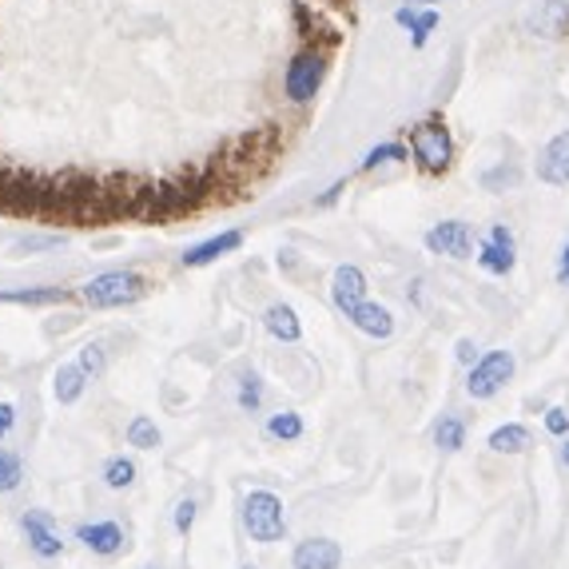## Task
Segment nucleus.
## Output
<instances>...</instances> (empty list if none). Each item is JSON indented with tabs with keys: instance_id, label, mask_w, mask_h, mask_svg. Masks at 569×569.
I'll return each mask as SVG.
<instances>
[{
	"instance_id": "obj_17",
	"label": "nucleus",
	"mask_w": 569,
	"mask_h": 569,
	"mask_svg": "<svg viewBox=\"0 0 569 569\" xmlns=\"http://www.w3.org/2000/svg\"><path fill=\"white\" fill-rule=\"evenodd\" d=\"M263 327H267V335H271V339H279V342H299V339H303V323H299L295 307H287V303L267 307Z\"/></svg>"
},
{
	"instance_id": "obj_9",
	"label": "nucleus",
	"mask_w": 569,
	"mask_h": 569,
	"mask_svg": "<svg viewBox=\"0 0 569 569\" xmlns=\"http://www.w3.org/2000/svg\"><path fill=\"white\" fill-rule=\"evenodd\" d=\"M331 303L339 307L347 319H351V315L359 311L362 303H367V276H362L355 263L335 267V276H331Z\"/></svg>"
},
{
	"instance_id": "obj_6",
	"label": "nucleus",
	"mask_w": 569,
	"mask_h": 569,
	"mask_svg": "<svg viewBox=\"0 0 569 569\" xmlns=\"http://www.w3.org/2000/svg\"><path fill=\"white\" fill-rule=\"evenodd\" d=\"M478 267H482L486 276H498L506 279L518 267V243H513V231L506 228V223H493L490 231L482 236V243H478Z\"/></svg>"
},
{
	"instance_id": "obj_25",
	"label": "nucleus",
	"mask_w": 569,
	"mask_h": 569,
	"mask_svg": "<svg viewBox=\"0 0 569 569\" xmlns=\"http://www.w3.org/2000/svg\"><path fill=\"white\" fill-rule=\"evenodd\" d=\"M20 482H24V466H20V458L12 450L0 447V493L20 490Z\"/></svg>"
},
{
	"instance_id": "obj_36",
	"label": "nucleus",
	"mask_w": 569,
	"mask_h": 569,
	"mask_svg": "<svg viewBox=\"0 0 569 569\" xmlns=\"http://www.w3.org/2000/svg\"><path fill=\"white\" fill-rule=\"evenodd\" d=\"M558 283L569 287V243L561 247V256H558Z\"/></svg>"
},
{
	"instance_id": "obj_39",
	"label": "nucleus",
	"mask_w": 569,
	"mask_h": 569,
	"mask_svg": "<svg viewBox=\"0 0 569 569\" xmlns=\"http://www.w3.org/2000/svg\"><path fill=\"white\" fill-rule=\"evenodd\" d=\"M243 569H256V566H243Z\"/></svg>"
},
{
	"instance_id": "obj_19",
	"label": "nucleus",
	"mask_w": 569,
	"mask_h": 569,
	"mask_svg": "<svg viewBox=\"0 0 569 569\" xmlns=\"http://www.w3.org/2000/svg\"><path fill=\"white\" fill-rule=\"evenodd\" d=\"M88 387V375L80 362H64V367L52 375V390H57V402H64V407H72V402H80V395H84Z\"/></svg>"
},
{
	"instance_id": "obj_2",
	"label": "nucleus",
	"mask_w": 569,
	"mask_h": 569,
	"mask_svg": "<svg viewBox=\"0 0 569 569\" xmlns=\"http://www.w3.org/2000/svg\"><path fill=\"white\" fill-rule=\"evenodd\" d=\"M327 72H331V48L327 44H303L291 57L283 72V96L295 108H307L323 88Z\"/></svg>"
},
{
	"instance_id": "obj_22",
	"label": "nucleus",
	"mask_w": 569,
	"mask_h": 569,
	"mask_svg": "<svg viewBox=\"0 0 569 569\" xmlns=\"http://www.w3.org/2000/svg\"><path fill=\"white\" fill-rule=\"evenodd\" d=\"M402 160H410V148L399 140H390V143H379V148H370V152L362 156L359 171H375V168H382V163H402Z\"/></svg>"
},
{
	"instance_id": "obj_4",
	"label": "nucleus",
	"mask_w": 569,
	"mask_h": 569,
	"mask_svg": "<svg viewBox=\"0 0 569 569\" xmlns=\"http://www.w3.org/2000/svg\"><path fill=\"white\" fill-rule=\"evenodd\" d=\"M243 530L251 533V541L259 546H271V541H283L287 533V513L279 493L271 490H251L243 498Z\"/></svg>"
},
{
	"instance_id": "obj_16",
	"label": "nucleus",
	"mask_w": 569,
	"mask_h": 569,
	"mask_svg": "<svg viewBox=\"0 0 569 569\" xmlns=\"http://www.w3.org/2000/svg\"><path fill=\"white\" fill-rule=\"evenodd\" d=\"M0 303L60 307V303H72V291H64V287H20V291H0Z\"/></svg>"
},
{
	"instance_id": "obj_21",
	"label": "nucleus",
	"mask_w": 569,
	"mask_h": 569,
	"mask_svg": "<svg viewBox=\"0 0 569 569\" xmlns=\"http://www.w3.org/2000/svg\"><path fill=\"white\" fill-rule=\"evenodd\" d=\"M435 447L447 450V455H458L466 447V422L458 415H442V422L435 427Z\"/></svg>"
},
{
	"instance_id": "obj_13",
	"label": "nucleus",
	"mask_w": 569,
	"mask_h": 569,
	"mask_svg": "<svg viewBox=\"0 0 569 569\" xmlns=\"http://www.w3.org/2000/svg\"><path fill=\"white\" fill-rule=\"evenodd\" d=\"M239 247H243V231H239V228L219 231V236H211V239H203V243L188 247V251H183V267H208V263H216V259L239 251Z\"/></svg>"
},
{
	"instance_id": "obj_15",
	"label": "nucleus",
	"mask_w": 569,
	"mask_h": 569,
	"mask_svg": "<svg viewBox=\"0 0 569 569\" xmlns=\"http://www.w3.org/2000/svg\"><path fill=\"white\" fill-rule=\"evenodd\" d=\"M395 24H399V29H410V48L422 52L427 40H430V32L438 29V9H415V4H402V9H395Z\"/></svg>"
},
{
	"instance_id": "obj_12",
	"label": "nucleus",
	"mask_w": 569,
	"mask_h": 569,
	"mask_svg": "<svg viewBox=\"0 0 569 569\" xmlns=\"http://www.w3.org/2000/svg\"><path fill=\"white\" fill-rule=\"evenodd\" d=\"M295 569H339L342 566V546L335 538H307L295 546L291 553Z\"/></svg>"
},
{
	"instance_id": "obj_35",
	"label": "nucleus",
	"mask_w": 569,
	"mask_h": 569,
	"mask_svg": "<svg viewBox=\"0 0 569 569\" xmlns=\"http://www.w3.org/2000/svg\"><path fill=\"white\" fill-rule=\"evenodd\" d=\"M12 427H17V407H12V402H0V438L9 435Z\"/></svg>"
},
{
	"instance_id": "obj_40",
	"label": "nucleus",
	"mask_w": 569,
	"mask_h": 569,
	"mask_svg": "<svg viewBox=\"0 0 569 569\" xmlns=\"http://www.w3.org/2000/svg\"><path fill=\"white\" fill-rule=\"evenodd\" d=\"M143 569H152V566H143Z\"/></svg>"
},
{
	"instance_id": "obj_31",
	"label": "nucleus",
	"mask_w": 569,
	"mask_h": 569,
	"mask_svg": "<svg viewBox=\"0 0 569 569\" xmlns=\"http://www.w3.org/2000/svg\"><path fill=\"white\" fill-rule=\"evenodd\" d=\"M64 243V236H24V239H17V251H48V247H60Z\"/></svg>"
},
{
	"instance_id": "obj_1",
	"label": "nucleus",
	"mask_w": 569,
	"mask_h": 569,
	"mask_svg": "<svg viewBox=\"0 0 569 569\" xmlns=\"http://www.w3.org/2000/svg\"><path fill=\"white\" fill-rule=\"evenodd\" d=\"M410 160L422 176H447L455 168V136L438 112L410 128Z\"/></svg>"
},
{
	"instance_id": "obj_11",
	"label": "nucleus",
	"mask_w": 569,
	"mask_h": 569,
	"mask_svg": "<svg viewBox=\"0 0 569 569\" xmlns=\"http://www.w3.org/2000/svg\"><path fill=\"white\" fill-rule=\"evenodd\" d=\"M538 180L550 188H569V132H558L538 152Z\"/></svg>"
},
{
	"instance_id": "obj_38",
	"label": "nucleus",
	"mask_w": 569,
	"mask_h": 569,
	"mask_svg": "<svg viewBox=\"0 0 569 569\" xmlns=\"http://www.w3.org/2000/svg\"><path fill=\"white\" fill-rule=\"evenodd\" d=\"M561 462L569 466V438H561Z\"/></svg>"
},
{
	"instance_id": "obj_5",
	"label": "nucleus",
	"mask_w": 569,
	"mask_h": 569,
	"mask_svg": "<svg viewBox=\"0 0 569 569\" xmlns=\"http://www.w3.org/2000/svg\"><path fill=\"white\" fill-rule=\"evenodd\" d=\"M513 370H518L513 351H506V347L486 351L482 359L470 367V375H466V395H470L475 402H486V399H493V395H502L506 382L513 379Z\"/></svg>"
},
{
	"instance_id": "obj_37",
	"label": "nucleus",
	"mask_w": 569,
	"mask_h": 569,
	"mask_svg": "<svg viewBox=\"0 0 569 569\" xmlns=\"http://www.w3.org/2000/svg\"><path fill=\"white\" fill-rule=\"evenodd\" d=\"M407 4H415V9H435V4H442V0H407Z\"/></svg>"
},
{
	"instance_id": "obj_3",
	"label": "nucleus",
	"mask_w": 569,
	"mask_h": 569,
	"mask_svg": "<svg viewBox=\"0 0 569 569\" xmlns=\"http://www.w3.org/2000/svg\"><path fill=\"white\" fill-rule=\"evenodd\" d=\"M148 295V279L136 271H104V276L88 279L80 287V299L96 311H116V307H132Z\"/></svg>"
},
{
	"instance_id": "obj_14",
	"label": "nucleus",
	"mask_w": 569,
	"mask_h": 569,
	"mask_svg": "<svg viewBox=\"0 0 569 569\" xmlns=\"http://www.w3.org/2000/svg\"><path fill=\"white\" fill-rule=\"evenodd\" d=\"M77 541H84L88 550L100 558H116L123 550V530L120 522H84L77 526Z\"/></svg>"
},
{
	"instance_id": "obj_20",
	"label": "nucleus",
	"mask_w": 569,
	"mask_h": 569,
	"mask_svg": "<svg viewBox=\"0 0 569 569\" xmlns=\"http://www.w3.org/2000/svg\"><path fill=\"white\" fill-rule=\"evenodd\" d=\"M490 450L493 455H526L530 450V430L522 422H506L490 435Z\"/></svg>"
},
{
	"instance_id": "obj_23",
	"label": "nucleus",
	"mask_w": 569,
	"mask_h": 569,
	"mask_svg": "<svg viewBox=\"0 0 569 569\" xmlns=\"http://www.w3.org/2000/svg\"><path fill=\"white\" fill-rule=\"evenodd\" d=\"M160 427H156L152 418L148 415H136L132 422H128V447H136V450H156L160 447Z\"/></svg>"
},
{
	"instance_id": "obj_18",
	"label": "nucleus",
	"mask_w": 569,
	"mask_h": 569,
	"mask_svg": "<svg viewBox=\"0 0 569 569\" xmlns=\"http://www.w3.org/2000/svg\"><path fill=\"white\" fill-rule=\"evenodd\" d=\"M351 323L359 327L362 335H370V339H390V335H395V315L382 303H370V299L351 315Z\"/></svg>"
},
{
	"instance_id": "obj_33",
	"label": "nucleus",
	"mask_w": 569,
	"mask_h": 569,
	"mask_svg": "<svg viewBox=\"0 0 569 569\" xmlns=\"http://www.w3.org/2000/svg\"><path fill=\"white\" fill-rule=\"evenodd\" d=\"M455 359L462 362V367H475L482 355H478V347H475V339H458V347H455Z\"/></svg>"
},
{
	"instance_id": "obj_24",
	"label": "nucleus",
	"mask_w": 569,
	"mask_h": 569,
	"mask_svg": "<svg viewBox=\"0 0 569 569\" xmlns=\"http://www.w3.org/2000/svg\"><path fill=\"white\" fill-rule=\"evenodd\" d=\"M267 438H279V442H295V438H303V418L295 415V410H283V415H271L263 427Z\"/></svg>"
},
{
	"instance_id": "obj_26",
	"label": "nucleus",
	"mask_w": 569,
	"mask_h": 569,
	"mask_svg": "<svg viewBox=\"0 0 569 569\" xmlns=\"http://www.w3.org/2000/svg\"><path fill=\"white\" fill-rule=\"evenodd\" d=\"M136 482V462L132 458H112L104 466V486L108 490H128Z\"/></svg>"
},
{
	"instance_id": "obj_30",
	"label": "nucleus",
	"mask_w": 569,
	"mask_h": 569,
	"mask_svg": "<svg viewBox=\"0 0 569 569\" xmlns=\"http://www.w3.org/2000/svg\"><path fill=\"white\" fill-rule=\"evenodd\" d=\"M546 430H550L553 438H569V410L566 407L546 410Z\"/></svg>"
},
{
	"instance_id": "obj_28",
	"label": "nucleus",
	"mask_w": 569,
	"mask_h": 569,
	"mask_svg": "<svg viewBox=\"0 0 569 569\" xmlns=\"http://www.w3.org/2000/svg\"><path fill=\"white\" fill-rule=\"evenodd\" d=\"M518 180H522V171L518 168H493V171H486L482 176V188L486 191H506V188H518Z\"/></svg>"
},
{
	"instance_id": "obj_10",
	"label": "nucleus",
	"mask_w": 569,
	"mask_h": 569,
	"mask_svg": "<svg viewBox=\"0 0 569 569\" xmlns=\"http://www.w3.org/2000/svg\"><path fill=\"white\" fill-rule=\"evenodd\" d=\"M526 29L541 40H566L569 37V4L566 0H538L526 12Z\"/></svg>"
},
{
	"instance_id": "obj_34",
	"label": "nucleus",
	"mask_w": 569,
	"mask_h": 569,
	"mask_svg": "<svg viewBox=\"0 0 569 569\" xmlns=\"http://www.w3.org/2000/svg\"><path fill=\"white\" fill-rule=\"evenodd\" d=\"M342 191H347V180L331 183V188H327L323 196H319V200H315V208H335V203H339V196H342Z\"/></svg>"
},
{
	"instance_id": "obj_8",
	"label": "nucleus",
	"mask_w": 569,
	"mask_h": 569,
	"mask_svg": "<svg viewBox=\"0 0 569 569\" xmlns=\"http://www.w3.org/2000/svg\"><path fill=\"white\" fill-rule=\"evenodd\" d=\"M20 526H24V538H29V546H32L37 558H60V553H64L57 518H52L48 510H29L24 518H20Z\"/></svg>"
},
{
	"instance_id": "obj_32",
	"label": "nucleus",
	"mask_w": 569,
	"mask_h": 569,
	"mask_svg": "<svg viewBox=\"0 0 569 569\" xmlns=\"http://www.w3.org/2000/svg\"><path fill=\"white\" fill-rule=\"evenodd\" d=\"M196 510H200V506L191 502V498H183V502L176 506V530H180L183 538H188V533H191V526H196Z\"/></svg>"
},
{
	"instance_id": "obj_27",
	"label": "nucleus",
	"mask_w": 569,
	"mask_h": 569,
	"mask_svg": "<svg viewBox=\"0 0 569 569\" xmlns=\"http://www.w3.org/2000/svg\"><path fill=\"white\" fill-rule=\"evenodd\" d=\"M80 367H84L88 379H100V375H104V367H108L104 347H100V342H84V347H80Z\"/></svg>"
},
{
	"instance_id": "obj_29",
	"label": "nucleus",
	"mask_w": 569,
	"mask_h": 569,
	"mask_svg": "<svg viewBox=\"0 0 569 569\" xmlns=\"http://www.w3.org/2000/svg\"><path fill=\"white\" fill-rule=\"evenodd\" d=\"M259 402H263V382H259V375H243L239 379V407L259 410Z\"/></svg>"
},
{
	"instance_id": "obj_7",
	"label": "nucleus",
	"mask_w": 569,
	"mask_h": 569,
	"mask_svg": "<svg viewBox=\"0 0 569 569\" xmlns=\"http://www.w3.org/2000/svg\"><path fill=\"white\" fill-rule=\"evenodd\" d=\"M422 243H427L430 256H447V259L475 256V236H470V223H462V219H442V223H435Z\"/></svg>"
}]
</instances>
